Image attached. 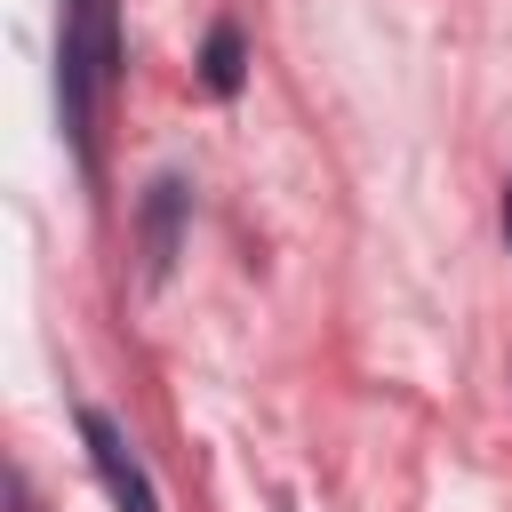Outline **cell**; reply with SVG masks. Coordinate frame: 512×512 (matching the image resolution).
<instances>
[{
  "label": "cell",
  "mask_w": 512,
  "mask_h": 512,
  "mask_svg": "<svg viewBox=\"0 0 512 512\" xmlns=\"http://www.w3.org/2000/svg\"><path fill=\"white\" fill-rule=\"evenodd\" d=\"M112 80H120V16H112V0H64L56 104H64V136L80 144V168H96V96Z\"/></svg>",
  "instance_id": "1"
},
{
  "label": "cell",
  "mask_w": 512,
  "mask_h": 512,
  "mask_svg": "<svg viewBox=\"0 0 512 512\" xmlns=\"http://www.w3.org/2000/svg\"><path fill=\"white\" fill-rule=\"evenodd\" d=\"M72 424H80V448H88V464H96V480H104V496L120 504V512H160V488H152V472L136 464V448H128V432L104 416V408H72Z\"/></svg>",
  "instance_id": "2"
},
{
  "label": "cell",
  "mask_w": 512,
  "mask_h": 512,
  "mask_svg": "<svg viewBox=\"0 0 512 512\" xmlns=\"http://www.w3.org/2000/svg\"><path fill=\"white\" fill-rule=\"evenodd\" d=\"M184 216H192V184H184V176H152L144 200H136V240H144V280H152V288L176 272Z\"/></svg>",
  "instance_id": "3"
},
{
  "label": "cell",
  "mask_w": 512,
  "mask_h": 512,
  "mask_svg": "<svg viewBox=\"0 0 512 512\" xmlns=\"http://www.w3.org/2000/svg\"><path fill=\"white\" fill-rule=\"evenodd\" d=\"M200 88L216 96V104H232L240 88H248V32L224 16V24H208V40H200Z\"/></svg>",
  "instance_id": "4"
},
{
  "label": "cell",
  "mask_w": 512,
  "mask_h": 512,
  "mask_svg": "<svg viewBox=\"0 0 512 512\" xmlns=\"http://www.w3.org/2000/svg\"><path fill=\"white\" fill-rule=\"evenodd\" d=\"M504 248H512V184H504Z\"/></svg>",
  "instance_id": "5"
}]
</instances>
